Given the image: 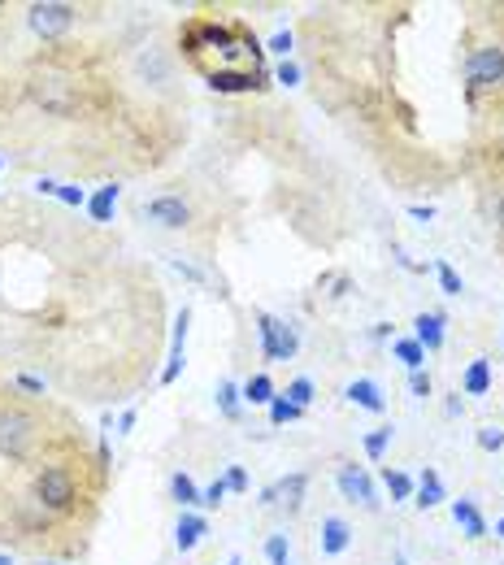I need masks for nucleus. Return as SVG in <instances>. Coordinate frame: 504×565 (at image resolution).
<instances>
[{"label": "nucleus", "mask_w": 504, "mask_h": 565, "mask_svg": "<svg viewBox=\"0 0 504 565\" xmlns=\"http://www.w3.org/2000/svg\"><path fill=\"white\" fill-rule=\"evenodd\" d=\"M31 87V100L44 109V113H53V118H70V113H78V83L70 79L66 70L57 66H44L35 70V79L27 83Z\"/></svg>", "instance_id": "obj_1"}, {"label": "nucleus", "mask_w": 504, "mask_h": 565, "mask_svg": "<svg viewBox=\"0 0 504 565\" xmlns=\"http://www.w3.org/2000/svg\"><path fill=\"white\" fill-rule=\"evenodd\" d=\"M35 439H39V422H35L27 409L4 404V409H0V457L27 461L35 453Z\"/></svg>", "instance_id": "obj_2"}, {"label": "nucleus", "mask_w": 504, "mask_h": 565, "mask_svg": "<svg viewBox=\"0 0 504 565\" xmlns=\"http://www.w3.org/2000/svg\"><path fill=\"white\" fill-rule=\"evenodd\" d=\"M35 500L48 509V513H70L74 500H78V487H74V474L66 466H39L35 469V483H31Z\"/></svg>", "instance_id": "obj_3"}, {"label": "nucleus", "mask_w": 504, "mask_h": 565, "mask_svg": "<svg viewBox=\"0 0 504 565\" xmlns=\"http://www.w3.org/2000/svg\"><path fill=\"white\" fill-rule=\"evenodd\" d=\"M466 83L470 92H496L504 83V48L500 44H483L474 48L470 62H466Z\"/></svg>", "instance_id": "obj_4"}, {"label": "nucleus", "mask_w": 504, "mask_h": 565, "mask_svg": "<svg viewBox=\"0 0 504 565\" xmlns=\"http://www.w3.org/2000/svg\"><path fill=\"white\" fill-rule=\"evenodd\" d=\"M74 4H66V0H48V4H31L27 9V22H31V31L39 35V39H62V35L74 27Z\"/></svg>", "instance_id": "obj_5"}, {"label": "nucleus", "mask_w": 504, "mask_h": 565, "mask_svg": "<svg viewBox=\"0 0 504 565\" xmlns=\"http://www.w3.org/2000/svg\"><path fill=\"white\" fill-rule=\"evenodd\" d=\"M257 322H261V357H266V361H292L296 348H301L296 331H292L287 322H278L274 313H261Z\"/></svg>", "instance_id": "obj_6"}, {"label": "nucleus", "mask_w": 504, "mask_h": 565, "mask_svg": "<svg viewBox=\"0 0 504 565\" xmlns=\"http://www.w3.org/2000/svg\"><path fill=\"white\" fill-rule=\"evenodd\" d=\"M148 222H157V227H166V231H183L187 222H192V209H187V200L183 196H157V200H144V209H139Z\"/></svg>", "instance_id": "obj_7"}, {"label": "nucleus", "mask_w": 504, "mask_h": 565, "mask_svg": "<svg viewBox=\"0 0 504 565\" xmlns=\"http://www.w3.org/2000/svg\"><path fill=\"white\" fill-rule=\"evenodd\" d=\"M339 492H343V500H352V504H361V509H378V492H374L370 474L361 466H339Z\"/></svg>", "instance_id": "obj_8"}, {"label": "nucleus", "mask_w": 504, "mask_h": 565, "mask_svg": "<svg viewBox=\"0 0 504 565\" xmlns=\"http://www.w3.org/2000/svg\"><path fill=\"white\" fill-rule=\"evenodd\" d=\"M304 487H309V474L296 469V474H287V478H278L274 487L261 492V504H287V509H296L304 500Z\"/></svg>", "instance_id": "obj_9"}, {"label": "nucleus", "mask_w": 504, "mask_h": 565, "mask_svg": "<svg viewBox=\"0 0 504 565\" xmlns=\"http://www.w3.org/2000/svg\"><path fill=\"white\" fill-rule=\"evenodd\" d=\"M348 400H352V404H361V409H370V413H383V409H387L383 387H378V383H370V378H357V383H348Z\"/></svg>", "instance_id": "obj_10"}, {"label": "nucleus", "mask_w": 504, "mask_h": 565, "mask_svg": "<svg viewBox=\"0 0 504 565\" xmlns=\"http://www.w3.org/2000/svg\"><path fill=\"white\" fill-rule=\"evenodd\" d=\"M348 544H352L348 522H343V518H326V522H322V553H326V557H339Z\"/></svg>", "instance_id": "obj_11"}, {"label": "nucleus", "mask_w": 504, "mask_h": 565, "mask_svg": "<svg viewBox=\"0 0 504 565\" xmlns=\"http://www.w3.org/2000/svg\"><path fill=\"white\" fill-rule=\"evenodd\" d=\"M452 518H457V527L470 535V539H483V535H487V522H483V513H478L474 500H457V504H452Z\"/></svg>", "instance_id": "obj_12"}, {"label": "nucleus", "mask_w": 504, "mask_h": 565, "mask_svg": "<svg viewBox=\"0 0 504 565\" xmlns=\"http://www.w3.org/2000/svg\"><path fill=\"white\" fill-rule=\"evenodd\" d=\"M417 344L422 348H431V353H439L443 348V313H417Z\"/></svg>", "instance_id": "obj_13"}, {"label": "nucleus", "mask_w": 504, "mask_h": 565, "mask_svg": "<svg viewBox=\"0 0 504 565\" xmlns=\"http://www.w3.org/2000/svg\"><path fill=\"white\" fill-rule=\"evenodd\" d=\"M461 387H466V396H487V387H492V361H487V357L470 361L466 378H461Z\"/></svg>", "instance_id": "obj_14"}, {"label": "nucleus", "mask_w": 504, "mask_h": 565, "mask_svg": "<svg viewBox=\"0 0 504 565\" xmlns=\"http://www.w3.org/2000/svg\"><path fill=\"white\" fill-rule=\"evenodd\" d=\"M201 535H204V518H196V513H183V518H178V531H174L178 553H192V548L201 544Z\"/></svg>", "instance_id": "obj_15"}, {"label": "nucleus", "mask_w": 504, "mask_h": 565, "mask_svg": "<svg viewBox=\"0 0 504 565\" xmlns=\"http://www.w3.org/2000/svg\"><path fill=\"white\" fill-rule=\"evenodd\" d=\"M244 400H248V404H274V383H269V374H252V378L244 383Z\"/></svg>", "instance_id": "obj_16"}, {"label": "nucleus", "mask_w": 504, "mask_h": 565, "mask_svg": "<svg viewBox=\"0 0 504 565\" xmlns=\"http://www.w3.org/2000/svg\"><path fill=\"white\" fill-rule=\"evenodd\" d=\"M113 204H118V187L109 183V187H101L96 196L87 200V213H92L96 222H109V213H113Z\"/></svg>", "instance_id": "obj_17"}, {"label": "nucleus", "mask_w": 504, "mask_h": 565, "mask_svg": "<svg viewBox=\"0 0 504 565\" xmlns=\"http://www.w3.org/2000/svg\"><path fill=\"white\" fill-rule=\"evenodd\" d=\"M169 496L178 500L183 509H192V504H201V492H196V483H192L187 474H174V478H169Z\"/></svg>", "instance_id": "obj_18"}, {"label": "nucleus", "mask_w": 504, "mask_h": 565, "mask_svg": "<svg viewBox=\"0 0 504 565\" xmlns=\"http://www.w3.org/2000/svg\"><path fill=\"white\" fill-rule=\"evenodd\" d=\"M439 500H443V483H439L435 469H426V474H422V487H417V504H422V509H435Z\"/></svg>", "instance_id": "obj_19"}, {"label": "nucleus", "mask_w": 504, "mask_h": 565, "mask_svg": "<svg viewBox=\"0 0 504 565\" xmlns=\"http://www.w3.org/2000/svg\"><path fill=\"white\" fill-rule=\"evenodd\" d=\"M396 357H401L409 370H422L426 366V348L417 339H396Z\"/></svg>", "instance_id": "obj_20"}, {"label": "nucleus", "mask_w": 504, "mask_h": 565, "mask_svg": "<svg viewBox=\"0 0 504 565\" xmlns=\"http://www.w3.org/2000/svg\"><path fill=\"white\" fill-rule=\"evenodd\" d=\"M301 413H304V409H301V404H292L287 396H274V404H269V422H274V427H283V422H296Z\"/></svg>", "instance_id": "obj_21"}, {"label": "nucleus", "mask_w": 504, "mask_h": 565, "mask_svg": "<svg viewBox=\"0 0 504 565\" xmlns=\"http://www.w3.org/2000/svg\"><path fill=\"white\" fill-rule=\"evenodd\" d=\"M383 483H387V492H392V500H409V492H413V478L409 474H401V469H383Z\"/></svg>", "instance_id": "obj_22"}, {"label": "nucleus", "mask_w": 504, "mask_h": 565, "mask_svg": "<svg viewBox=\"0 0 504 565\" xmlns=\"http://www.w3.org/2000/svg\"><path fill=\"white\" fill-rule=\"evenodd\" d=\"M218 409H222L231 422L239 418V387L231 383V378H227V383H218Z\"/></svg>", "instance_id": "obj_23"}, {"label": "nucleus", "mask_w": 504, "mask_h": 565, "mask_svg": "<svg viewBox=\"0 0 504 565\" xmlns=\"http://www.w3.org/2000/svg\"><path fill=\"white\" fill-rule=\"evenodd\" d=\"M387 444H392V427H378L374 435H366V453H370L374 461H378L383 453H387Z\"/></svg>", "instance_id": "obj_24"}, {"label": "nucleus", "mask_w": 504, "mask_h": 565, "mask_svg": "<svg viewBox=\"0 0 504 565\" xmlns=\"http://www.w3.org/2000/svg\"><path fill=\"white\" fill-rule=\"evenodd\" d=\"M435 274H439V283H443V292H448V296H461V274L448 266V262H439Z\"/></svg>", "instance_id": "obj_25"}, {"label": "nucleus", "mask_w": 504, "mask_h": 565, "mask_svg": "<svg viewBox=\"0 0 504 565\" xmlns=\"http://www.w3.org/2000/svg\"><path fill=\"white\" fill-rule=\"evenodd\" d=\"M283 396L292 400V404H309V400H313V383H309V378H296V383H287V392H283Z\"/></svg>", "instance_id": "obj_26"}, {"label": "nucleus", "mask_w": 504, "mask_h": 565, "mask_svg": "<svg viewBox=\"0 0 504 565\" xmlns=\"http://www.w3.org/2000/svg\"><path fill=\"white\" fill-rule=\"evenodd\" d=\"M478 448H483V453H500V448H504V431H500V427H483V431H478Z\"/></svg>", "instance_id": "obj_27"}, {"label": "nucleus", "mask_w": 504, "mask_h": 565, "mask_svg": "<svg viewBox=\"0 0 504 565\" xmlns=\"http://www.w3.org/2000/svg\"><path fill=\"white\" fill-rule=\"evenodd\" d=\"M266 557H269V565L287 561V535H269V539H266Z\"/></svg>", "instance_id": "obj_28"}, {"label": "nucleus", "mask_w": 504, "mask_h": 565, "mask_svg": "<svg viewBox=\"0 0 504 565\" xmlns=\"http://www.w3.org/2000/svg\"><path fill=\"white\" fill-rule=\"evenodd\" d=\"M227 492H231V487H227V478H218V483H209V487L201 492V504H209V509H218V504L227 500Z\"/></svg>", "instance_id": "obj_29"}, {"label": "nucleus", "mask_w": 504, "mask_h": 565, "mask_svg": "<svg viewBox=\"0 0 504 565\" xmlns=\"http://www.w3.org/2000/svg\"><path fill=\"white\" fill-rule=\"evenodd\" d=\"M227 487H231V492H248V474H244V466L227 469Z\"/></svg>", "instance_id": "obj_30"}, {"label": "nucleus", "mask_w": 504, "mask_h": 565, "mask_svg": "<svg viewBox=\"0 0 504 565\" xmlns=\"http://www.w3.org/2000/svg\"><path fill=\"white\" fill-rule=\"evenodd\" d=\"M409 387H413V396H431V374H422V370H413V378H409Z\"/></svg>", "instance_id": "obj_31"}, {"label": "nucleus", "mask_w": 504, "mask_h": 565, "mask_svg": "<svg viewBox=\"0 0 504 565\" xmlns=\"http://www.w3.org/2000/svg\"><path fill=\"white\" fill-rule=\"evenodd\" d=\"M13 383H18L22 392H35V396H44V378H35V374H18Z\"/></svg>", "instance_id": "obj_32"}, {"label": "nucleus", "mask_w": 504, "mask_h": 565, "mask_svg": "<svg viewBox=\"0 0 504 565\" xmlns=\"http://www.w3.org/2000/svg\"><path fill=\"white\" fill-rule=\"evenodd\" d=\"M57 196H62V204H83V192L78 187H57Z\"/></svg>", "instance_id": "obj_33"}, {"label": "nucleus", "mask_w": 504, "mask_h": 565, "mask_svg": "<svg viewBox=\"0 0 504 565\" xmlns=\"http://www.w3.org/2000/svg\"><path fill=\"white\" fill-rule=\"evenodd\" d=\"M269 48H274V53H287V48H292V35H287V31L274 35V39H269Z\"/></svg>", "instance_id": "obj_34"}, {"label": "nucleus", "mask_w": 504, "mask_h": 565, "mask_svg": "<svg viewBox=\"0 0 504 565\" xmlns=\"http://www.w3.org/2000/svg\"><path fill=\"white\" fill-rule=\"evenodd\" d=\"M409 213H413V218H417V222H431V218H435V213H431V209H422V204H413V209H409Z\"/></svg>", "instance_id": "obj_35"}, {"label": "nucleus", "mask_w": 504, "mask_h": 565, "mask_svg": "<svg viewBox=\"0 0 504 565\" xmlns=\"http://www.w3.org/2000/svg\"><path fill=\"white\" fill-rule=\"evenodd\" d=\"M278 79H283V83H296L301 74H296V66H283V70H278Z\"/></svg>", "instance_id": "obj_36"}, {"label": "nucleus", "mask_w": 504, "mask_h": 565, "mask_svg": "<svg viewBox=\"0 0 504 565\" xmlns=\"http://www.w3.org/2000/svg\"><path fill=\"white\" fill-rule=\"evenodd\" d=\"M496 218H500V227H504V192L496 196Z\"/></svg>", "instance_id": "obj_37"}, {"label": "nucleus", "mask_w": 504, "mask_h": 565, "mask_svg": "<svg viewBox=\"0 0 504 565\" xmlns=\"http://www.w3.org/2000/svg\"><path fill=\"white\" fill-rule=\"evenodd\" d=\"M496 535H500V539H504V518H500V522H496Z\"/></svg>", "instance_id": "obj_38"}, {"label": "nucleus", "mask_w": 504, "mask_h": 565, "mask_svg": "<svg viewBox=\"0 0 504 565\" xmlns=\"http://www.w3.org/2000/svg\"><path fill=\"white\" fill-rule=\"evenodd\" d=\"M0 565H13V561H9V557H4V553H0Z\"/></svg>", "instance_id": "obj_39"}, {"label": "nucleus", "mask_w": 504, "mask_h": 565, "mask_svg": "<svg viewBox=\"0 0 504 565\" xmlns=\"http://www.w3.org/2000/svg\"><path fill=\"white\" fill-rule=\"evenodd\" d=\"M39 565H57V561H39Z\"/></svg>", "instance_id": "obj_40"}, {"label": "nucleus", "mask_w": 504, "mask_h": 565, "mask_svg": "<svg viewBox=\"0 0 504 565\" xmlns=\"http://www.w3.org/2000/svg\"><path fill=\"white\" fill-rule=\"evenodd\" d=\"M283 565H292V561H283Z\"/></svg>", "instance_id": "obj_41"}, {"label": "nucleus", "mask_w": 504, "mask_h": 565, "mask_svg": "<svg viewBox=\"0 0 504 565\" xmlns=\"http://www.w3.org/2000/svg\"><path fill=\"white\" fill-rule=\"evenodd\" d=\"M231 565H239V561H231Z\"/></svg>", "instance_id": "obj_42"}]
</instances>
